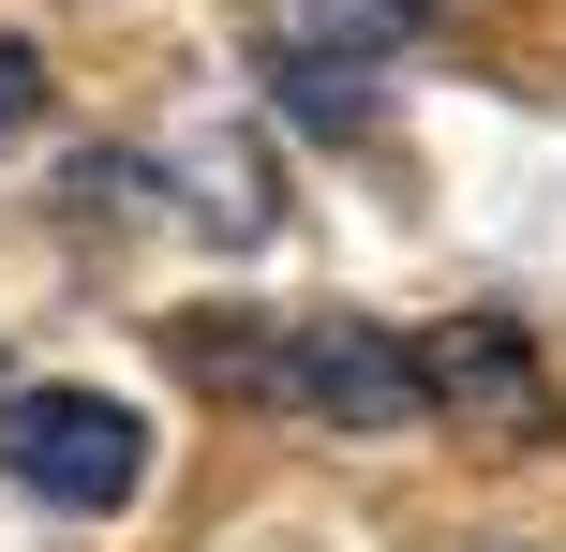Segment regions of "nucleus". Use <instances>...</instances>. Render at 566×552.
I'll use <instances>...</instances> for the list:
<instances>
[{"instance_id": "2", "label": "nucleus", "mask_w": 566, "mask_h": 552, "mask_svg": "<svg viewBox=\"0 0 566 552\" xmlns=\"http://www.w3.org/2000/svg\"><path fill=\"white\" fill-rule=\"evenodd\" d=\"M0 478L45 508H75V523H105V508L149 493V418L119 404V388H15L0 404Z\"/></svg>"}, {"instance_id": "1", "label": "nucleus", "mask_w": 566, "mask_h": 552, "mask_svg": "<svg viewBox=\"0 0 566 552\" xmlns=\"http://www.w3.org/2000/svg\"><path fill=\"white\" fill-rule=\"evenodd\" d=\"M179 374L239 388V404H283V418H313V434H418L432 418L418 344H388L373 314H269V329L195 314L179 329Z\"/></svg>"}, {"instance_id": "3", "label": "nucleus", "mask_w": 566, "mask_h": 552, "mask_svg": "<svg viewBox=\"0 0 566 552\" xmlns=\"http://www.w3.org/2000/svg\"><path fill=\"white\" fill-rule=\"evenodd\" d=\"M418 30H432V0H269L254 45H269V90H283V105L343 135V119L373 105V60H402Z\"/></svg>"}, {"instance_id": "5", "label": "nucleus", "mask_w": 566, "mask_h": 552, "mask_svg": "<svg viewBox=\"0 0 566 552\" xmlns=\"http://www.w3.org/2000/svg\"><path fill=\"white\" fill-rule=\"evenodd\" d=\"M30 105H45V60H30V45H15V30H0V135H15V119H30Z\"/></svg>"}, {"instance_id": "4", "label": "nucleus", "mask_w": 566, "mask_h": 552, "mask_svg": "<svg viewBox=\"0 0 566 552\" xmlns=\"http://www.w3.org/2000/svg\"><path fill=\"white\" fill-rule=\"evenodd\" d=\"M418 388H432V418H462V434H492V448H552V434H566L537 344H522L507 314H448V329L418 344Z\"/></svg>"}]
</instances>
